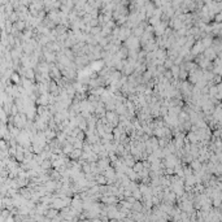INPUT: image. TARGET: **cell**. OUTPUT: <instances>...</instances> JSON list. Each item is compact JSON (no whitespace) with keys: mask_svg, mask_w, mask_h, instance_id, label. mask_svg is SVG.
<instances>
[{"mask_svg":"<svg viewBox=\"0 0 222 222\" xmlns=\"http://www.w3.org/2000/svg\"><path fill=\"white\" fill-rule=\"evenodd\" d=\"M27 77H30V78L34 77V74H32V70H29V71H27Z\"/></svg>","mask_w":222,"mask_h":222,"instance_id":"8992f818","label":"cell"},{"mask_svg":"<svg viewBox=\"0 0 222 222\" xmlns=\"http://www.w3.org/2000/svg\"><path fill=\"white\" fill-rule=\"evenodd\" d=\"M188 166H190L194 172H196V170H200V169H201V162L199 161L197 159H195V160H192L190 164H188Z\"/></svg>","mask_w":222,"mask_h":222,"instance_id":"3957f363","label":"cell"},{"mask_svg":"<svg viewBox=\"0 0 222 222\" xmlns=\"http://www.w3.org/2000/svg\"><path fill=\"white\" fill-rule=\"evenodd\" d=\"M131 169H133V170L136 173V174H139V173L142 172V170H143V169H144V168H143V164H142V161H135V164H134V166H133Z\"/></svg>","mask_w":222,"mask_h":222,"instance_id":"277c9868","label":"cell"},{"mask_svg":"<svg viewBox=\"0 0 222 222\" xmlns=\"http://www.w3.org/2000/svg\"><path fill=\"white\" fill-rule=\"evenodd\" d=\"M42 168L44 169V170H47V169H51V166H52V162L50 161V160H45V161H42Z\"/></svg>","mask_w":222,"mask_h":222,"instance_id":"5b68a950","label":"cell"},{"mask_svg":"<svg viewBox=\"0 0 222 222\" xmlns=\"http://www.w3.org/2000/svg\"><path fill=\"white\" fill-rule=\"evenodd\" d=\"M95 183L97 186H107V178L103 174H97L95 175Z\"/></svg>","mask_w":222,"mask_h":222,"instance_id":"7a4b0ae2","label":"cell"},{"mask_svg":"<svg viewBox=\"0 0 222 222\" xmlns=\"http://www.w3.org/2000/svg\"><path fill=\"white\" fill-rule=\"evenodd\" d=\"M81 156H82V149H73L70 153H69V157L71 161H78V160L81 159Z\"/></svg>","mask_w":222,"mask_h":222,"instance_id":"6da1fadb","label":"cell"}]
</instances>
